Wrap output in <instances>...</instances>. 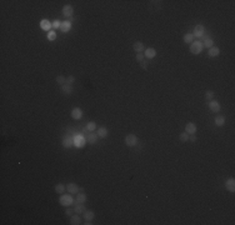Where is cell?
I'll return each mask as SVG.
<instances>
[{"label": "cell", "instance_id": "cell-1", "mask_svg": "<svg viewBox=\"0 0 235 225\" xmlns=\"http://www.w3.org/2000/svg\"><path fill=\"white\" fill-rule=\"evenodd\" d=\"M59 203L61 206L68 208V206H70V205L74 204V199L71 196V194H61L59 198Z\"/></svg>", "mask_w": 235, "mask_h": 225}, {"label": "cell", "instance_id": "cell-2", "mask_svg": "<svg viewBox=\"0 0 235 225\" xmlns=\"http://www.w3.org/2000/svg\"><path fill=\"white\" fill-rule=\"evenodd\" d=\"M203 43L200 41V40H196V41H193L191 44H190V53L194 54V55H198L203 51Z\"/></svg>", "mask_w": 235, "mask_h": 225}, {"label": "cell", "instance_id": "cell-3", "mask_svg": "<svg viewBox=\"0 0 235 225\" xmlns=\"http://www.w3.org/2000/svg\"><path fill=\"white\" fill-rule=\"evenodd\" d=\"M138 136L135 134H129V135H126L125 136V144L128 145V146H130V148H133V146H135V145L138 144Z\"/></svg>", "mask_w": 235, "mask_h": 225}, {"label": "cell", "instance_id": "cell-4", "mask_svg": "<svg viewBox=\"0 0 235 225\" xmlns=\"http://www.w3.org/2000/svg\"><path fill=\"white\" fill-rule=\"evenodd\" d=\"M206 33V30H205V28L203 26V25H196V26L194 28V30H193V35H194V38H198V39H201V36L203 35Z\"/></svg>", "mask_w": 235, "mask_h": 225}, {"label": "cell", "instance_id": "cell-5", "mask_svg": "<svg viewBox=\"0 0 235 225\" xmlns=\"http://www.w3.org/2000/svg\"><path fill=\"white\" fill-rule=\"evenodd\" d=\"M85 143H86V139H84L81 135H76V136H74V146H76V148H84V145H85Z\"/></svg>", "mask_w": 235, "mask_h": 225}, {"label": "cell", "instance_id": "cell-6", "mask_svg": "<svg viewBox=\"0 0 235 225\" xmlns=\"http://www.w3.org/2000/svg\"><path fill=\"white\" fill-rule=\"evenodd\" d=\"M66 190H68V193L69 194H78L79 191H80V188L75 183H69L68 185H66Z\"/></svg>", "mask_w": 235, "mask_h": 225}, {"label": "cell", "instance_id": "cell-7", "mask_svg": "<svg viewBox=\"0 0 235 225\" xmlns=\"http://www.w3.org/2000/svg\"><path fill=\"white\" fill-rule=\"evenodd\" d=\"M40 28H41L44 31H50V29L53 28V25H51V23L49 21L48 19H41L40 20Z\"/></svg>", "mask_w": 235, "mask_h": 225}, {"label": "cell", "instance_id": "cell-8", "mask_svg": "<svg viewBox=\"0 0 235 225\" xmlns=\"http://www.w3.org/2000/svg\"><path fill=\"white\" fill-rule=\"evenodd\" d=\"M74 13V9L71 5H64L63 6V15L65 18H71Z\"/></svg>", "mask_w": 235, "mask_h": 225}, {"label": "cell", "instance_id": "cell-9", "mask_svg": "<svg viewBox=\"0 0 235 225\" xmlns=\"http://www.w3.org/2000/svg\"><path fill=\"white\" fill-rule=\"evenodd\" d=\"M60 30L61 33H69L71 30V21L70 20H65V21H61V25H60Z\"/></svg>", "mask_w": 235, "mask_h": 225}, {"label": "cell", "instance_id": "cell-10", "mask_svg": "<svg viewBox=\"0 0 235 225\" xmlns=\"http://www.w3.org/2000/svg\"><path fill=\"white\" fill-rule=\"evenodd\" d=\"M71 118L74 120H80L83 118V110L80 108H74L71 110Z\"/></svg>", "mask_w": 235, "mask_h": 225}, {"label": "cell", "instance_id": "cell-11", "mask_svg": "<svg viewBox=\"0 0 235 225\" xmlns=\"http://www.w3.org/2000/svg\"><path fill=\"white\" fill-rule=\"evenodd\" d=\"M209 109L211 110L213 113H219L220 111V104L214 99L210 100V101H209Z\"/></svg>", "mask_w": 235, "mask_h": 225}, {"label": "cell", "instance_id": "cell-12", "mask_svg": "<svg viewBox=\"0 0 235 225\" xmlns=\"http://www.w3.org/2000/svg\"><path fill=\"white\" fill-rule=\"evenodd\" d=\"M225 188H226L228 191L234 193V191H235V180H234L233 178L228 179L226 181H225Z\"/></svg>", "mask_w": 235, "mask_h": 225}, {"label": "cell", "instance_id": "cell-13", "mask_svg": "<svg viewBox=\"0 0 235 225\" xmlns=\"http://www.w3.org/2000/svg\"><path fill=\"white\" fill-rule=\"evenodd\" d=\"M74 145V138H71V136H64V139H63V146L64 148H66V149H69V148H71Z\"/></svg>", "mask_w": 235, "mask_h": 225}, {"label": "cell", "instance_id": "cell-14", "mask_svg": "<svg viewBox=\"0 0 235 225\" xmlns=\"http://www.w3.org/2000/svg\"><path fill=\"white\" fill-rule=\"evenodd\" d=\"M144 55H145V58H148V59H154L155 56H156V50H155L154 48H148V49H145L144 50Z\"/></svg>", "mask_w": 235, "mask_h": 225}, {"label": "cell", "instance_id": "cell-15", "mask_svg": "<svg viewBox=\"0 0 235 225\" xmlns=\"http://www.w3.org/2000/svg\"><path fill=\"white\" fill-rule=\"evenodd\" d=\"M196 125H195L194 123H188L186 124V126H185V133H188L189 135H191V134H195L196 133Z\"/></svg>", "mask_w": 235, "mask_h": 225}, {"label": "cell", "instance_id": "cell-16", "mask_svg": "<svg viewBox=\"0 0 235 225\" xmlns=\"http://www.w3.org/2000/svg\"><path fill=\"white\" fill-rule=\"evenodd\" d=\"M133 49H134V51L138 54V53H143L145 50V46L141 41H135L134 45H133Z\"/></svg>", "mask_w": 235, "mask_h": 225}, {"label": "cell", "instance_id": "cell-17", "mask_svg": "<svg viewBox=\"0 0 235 225\" xmlns=\"http://www.w3.org/2000/svg\"><path fill=\"white\" fill-rule=\"evenodd\" d=\"M108 135H109V130H108V128H105V126H100V128L98 129V136H99V138L105 139V138H108Z\"/></svg>", "mask_w": 235, "mask_h": 225}, {"label": "cell", "instance_id": "cell-18", "mask_svg": "<svg viewBox=\"0 0 235 225\" xmlns=\"http://www.w3.org/2000/svg\"><path fill=\"white\" fill-rule=\"evenodd\" d=\"M94 216H95V214H94V211L93 210H85V211L83 213V218L85 219V221H93V219H94Z\"/></svg>", "mask_w": 235, "mask_h": 225}, {"label": "cell", "instance_id": "cell-19", "mask_svg": "<svg viewBox=\"0 0 235 225\" xmlns=\"http://www.w3.org/2000/svg\"><path fill=\"white\" fill-rule=\"evenodd\" d=\"M219 54H220V49L218 46L210 48L209 51H208V55H209L210 58H216V56H219Z\"/></svg>", "mask_w": 235, "mask_h": 225}, {"label": "cell", "instance_id": "cell-20", "mask_svg": "<svg viewBox=\"0 0 235 225\" xmlns=\"http://www.w3.org/2000/svg\"><path fill=\"white\" fill-rule=\"evenodd\" d=\"M98 141V134L96 133H89L88 134V138H86V143L89 144H95Z\"/></svg>", "mask_w": 235, "mask_h": 225}, {"label": "cell", "instance_id": "cell-21", "mask_svg": "<svg viewBox=\"0 0 235 225\" xmlns=\"http://www.w3.org/2000/svg\"><path fill=\"white\" fill-rule=\"evenodd\" d=\"M200 41L203 43V46H204V48L210 49V48L214 46V40H213L211 38H206V39H204V40H200Z\"/></svg>", "mask_w": 235, "mask_h": 225}, {"label": "cell", "instance_id": "cell-22", "mask_svg": "<svg viewBox=\"0 0 235 225\" xmlns=\"http://www.w3.org/2000/svg\"><path fill=\"white\" fill-rule=\"evenodd\" d=\"M70 224L71 225L81 224V218L79 216V214H75V215H71V216H70Z\"/></svg>", "mask_w": 235, "mask_h": 225}, {"label": "cell", "instance_id": "cell-23", "mask_svg": "<svg viewBox=\"0 0 235 225\" xmlns=\"http://www.w3.org/2000/svg\"><path fill=\"white\" fill-rule=\"evenodd\" d=\"M86 199H88L86 194H85V193H79L78 196H76V199H75V203H78V204H84L85 201H86Z\"/></svg>", "mask_w": 235, "mask_h": 225}, {"label": "cell", "instance_id": "cell-24", "mask_svg": "<svg viewBox=\"0 0 235 225\" xmlns=\"http://www.w3.org/2000/svg\"><path fill=\"white\" fill-rule=\"evenodd\" d=\"M225 120L226 119H225L224 115H218L214 121H215V125H216V126H223V125L225 124Z\"/></svg>", "mask_w": 235, "mask_h": 225}, {"label": "cell", "instance_id": "cell-25", "mask_svg": "<svg viewBox=\"0 0 235 225\" xmlns=\"http://www.w3.org/2000/svg\"><path fill=\"white\" fill-rule=\"evenodd\" d=\"M61 91L65 94V95H69L73 93V86L70 84H64L61 85Z\"/></svg>", "mask_w": 235, "mask_h": 225}, {"label": "cell", "instance_id": "cell-26", "mask_svg": "<svg viewBox=\"0 0 235 225\" xmlns=\"http://www.w3.org/2000/svg\"><path fill=\"white\" fill-rule=\"evenodd\" d=\"M55 191H56L58 194H64L65 191H66V185H64V184H56L55 185Z\"/></svg>", "mask_w": 235, "mask_h": 225}, {"label": "cell", "instance_id": "cell-27", "mask_svg": "<svg viewBox=\"0 0 235 225\" xmlns=\"http://www.w3.org/2000/svg\"><path fill=\"white\" fill-rule=\"evenodd\" d=\"M75 204V208H74V211L76 213V214H80V213H84L85 210V206H84V204H78V203H74Z\"/></svg>", "mask_w": 235, "mask_h": 225}, {"label": "cell", "instance_id": "cell-28", "mask_svg": "<svg viewBox=\"0 0 235 225\" xmlns=\"http://www.w3.org/2000/svg\"><path fill=\"white\" fill-rule=\"evenodd\" d=\"M184 43H186V44H191L193 41H194V35L191 34V33H188V34H185L184 35Z\"/></svg>", "mask_w": 235, "mask_h": 225}, {"label": "cell", "instance_id": "cell-29", "mask_svg": "<svg viewBox=\"0 0 235 225\" xmlns=\"http://www.w3.org/2000/svg\"><path fill=\"white\" fill-rule=\"evenodd\" d=\"M179 140H180L181 143H188V141H189V134L185 133V131L181 133V134L179 135Z\"/></svg>", "mask_w": 235, "mask_h": 225}, {"label": "cell", "instance_id": "cell-30", "mask_svg": "<svg viewBox=\"0 0 235 225\" xmlns=\"http://www.w3.org/2000/svg\"><path fill=\"white\" fill-rule=\"evenodd\" d=\"M86 130L88 131H95V130H96V124H95L94 121H89L88 124H86Z\"/></svg>", "mask_w": 235, "mask_h": 225}, {"label": "cell", "instance_id": "cell-31", "mask_svg": "<svg viewBox=\"0 0 235 225\" xmlns=\"http://www.w3.org/2000/svg\"><path fill=\"white\" fill-rule=\"evenodd\" d=\"M55 39H56V33H55L54 30H50L48 33V40L49 41H54Z\"/></svg>", "mask_w": 235, "mask_h": 225}, {"label": "cell", "instance_id": "cell-32", "mask_svg": "<svg viewBox=\"0 0 235 225\" xmlns=\"http://www.w3.org/2000/svg\"><path fill=\"white\" fill-rule=\"evenodd\" d=\"M56 83H58L59 85H64V84H66V78H65L64 75H59V76L56 78Z\"/></svg>", "mask_w": 235, "mask_h": 225}, {"label": "cell", "instance_id": "cell-33", "mask_svg": "<svg viewBox=\"0 0 235 225\" xmlns=\"http://www.w3.org/2000/svg\"><path fill=\"white\" fill-rule=\"evenodd\" d=\"M214 95H215V94H214L213 90H206V93H205V98H206L209 101H210V100L214 99Z\"/></svg>", "mask_w": 235, "mask_h": 225}, {"label": "cell", "instance_id": "cell-34", "mask_svg": "<svg viewBox=\"0 0 235 225\" xmlns=\"http://www.w3.org/2000/svg\"><path fill=\"white\" fill-rule=\"evenodd\" d=\"M53 25V29H60V25H61V21H60L59 19H55L54 21L51 23Z\"/></svg>", "mask_w": 235, "mask_h": 225}, {"label": "cell", "instance_id": "cell-35", "mask_svg": "<svg viewBox=\"0 0 235 225\" xmlns=\"http://www.w3.org/2000/svg\"><path fill=\"white\" fill-rule=\"evenodd\" d=\"M144 59H145V55L143 53H138L136 54V61L141 63V61H144Z\"/></svg>", "mask_w": 235, "mask_h": 225}, {"label": "cell", "instance_id": "cell-36", "mask_svg": "<svg viewBox=\"0 0 235 225\" xmlns=\"http://www.w3.org/2000/svg\"><path fill=\"white\" fill-rule=\"evenodd\" d=\"M73 213H75L74 211V209H71V208H66V210H65V215H66V216H71V215H74Z\"/></svg>", "mask_w": 235, "mask_h": 225}, {"label": "cell", "instance_id": "cell-37", "mask_svg": "<svg viewBox=\"0 0 235 225\" xmlns=\"http://www.w3.org/2000/svg\"><path fill=\"white\" fill-rule=\"evenodd\" d=\"M74 81H75V76H74V75H69V76L66 78V84H70V85H71Z\"/></svg>", "mask_w": 235, "mask_h": 225}, {"label": "cell", "instance_id": "cell-38", "mask_svg": "<svg viewBox=\"0 0 235 225\" xmlns=\"http://www.w3.org/2000/svg\"><path fill=\"white\" fill-rule=\"evenodd\" d=\"M140 66H141V69L146 70V69H148V63L144 60V61H141V63H140Z\"/></svg>", "mask_w": 235, "mask_h": 225}, {"label": "cell", "instance_id": "cell-39", "mask_svg": "<svg viewBox=\"0 0 235 225\" xmlns=\"http://www.w3.org/2000/svg\"><path fill=\"white\" fill-rule=\"evenodd\" d=\"M189 140H190V141H196V136H195V134L189 135Z\"/></svg>", "mask_w": 235, "mask_h": 225}, {"label": "cell", "instance_id": "cell-40", "mask_svg": "<svg viewBox=\"0 0 235 225\" xmlns=\"http://www.w3.org/2000/svg\"><path fill=\"white\" fill-rule=\"evenodd\" d=\"M84 224H85V225H91L93 223H91V221H88V220H86V223H84Z\"/></svg>", "mask_w": 235, "mask_h": 225}]
</instances>
